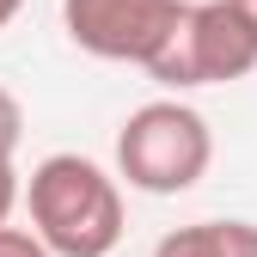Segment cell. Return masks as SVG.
Wrapping results in <instances>:
<instances>
[{
    "mask_svg": "<svg viewBox=\"0 0 257 257\" xmlns=\"http://www.w3.org/2000/svg\"><path fill=\"white\" fill-rule=\"evenodd\" d=\"M31 202V233L55 257H110L122 245V190L116 178L86 153H49L25 184Z\"/></svg>",
    "mask_w": 257,
    "mask_h": 257,
    "instance_id": "cell-1",
    "label": "cell"
},
{
    "mask_svg": "<svg viewBox=\"0 0 257 257\" xmlns=\"http://www.w3.org/2000/svg\"><path fill=\"white\" fill-rule=\"evenodd\" d=\"M208 159H214L208 116L178 104V98H153L141 110H128V122L116 128V172L141 196H184V190H196Z\"/></svg>",
    "mask_w": 257,
    "mask_h": 257,
    "instance_id": "cell-2",
    "label": "cell"
},
{
    "mask_svg": "<svg viewBox=\"0 0 257 257\" xmlns=\"http://www.w3.org/2000/svg\"><path fill=\"white\" fill-rule=\"evenodd\" d=\"M251 68H257V31L239 19V7L233 0H196L147 74L172 92H190V86H233Z\"/></svg>",
    "mask_w": 257,
    "mask_h": 257,
    "instance_id": "cell-3",
    "label": "cell"
},
{
    "mask_svg": "<svg viewBox=\"0 0 257 257\" xmlns=\"http://www.w3.org/2000/svg\"><path fill=\"white\" fill-rule=\"evenodd\" d=\"M190 0H61V31L74 49L98 61H135L153 68L159 49L178 37Z\"/></svg>",
    "mask_w": 257,
    "mask_h": 257,
    "instance_id": "cell-4",
    "label": "cell"
},
{
    "mask_svg": "<svg viewBox=\"0 0 257 257\" xmlns=\"http://www.w3.org/2000/svg\"><path fill=\"white\" fill-rule=\"evenodd\" d=\"M153 257H257V227L251 220H190L159 239Z\"/></svg>",
    "mask_w": 257,
    "mask_h": 257,
    "instance_id": "cell-5",
    "label": "cell"
},
{
    "mask_svg": "<svg viewBox=\"0 0 257 257\" xmlns=\"http://www.w3.org/2000/svg\"><path fill=\"white\" fill-rule=\"evenodd\" d=\"M0 257H55V251L25 227H0Z\"/></svg>",
    "mask_w": 257,
    "mask_h": 257,
    "instance_id": "cell-6",
    "label": "cell"
},
{
    "mask_svg": "<svg viewBox=\"0 0 257 257\" xmlns=\"http://www.w3.org/2000/svg\"><path fill=\"white\" fill-rule=\"evenodd\" d=\"M19 135H25V110H19L13 92L0 86V153H13V147H19Z\"/></svg>",
    "mask_w": 257,
    "mask_h": 257,
    "instance_id": "cell-7",
    "label": "cell"
},
{
    "mask_svg": "<svg viewBox=\"0 0 257 257\" xmlns=\"http://www.w3.org/2000/svg\"><path fill=\"white\" fill-rule=\"evenodd\" d=\"M19 208V172H13V153H0V227L13 220Z\"/></svg>",
    "mask_w": 257,
    "mask_h": 257,
    "instance_id": "cell-8",
    "label": "cell"
},
{
    "mask_svg": "<svg viewBox=\"0 0 257 257\" xmlns=\"http://www.w3.org/2000/svg\"><path fill=\"white\" fill-rule=\"evenodd\" d=\"M19 7H25V0H0V31H7V25L19 19Z\"/></svg>",
    "mask_w": 257,
    "mask_h": 257,
    "instance_id": "cell-9",
    "label": "cell"
},
{
    "mask_svg": "<svg viewBox=\"0 0 257 257\" xmlns=\"http://www.w3.org/2000/svg\"><path fill=\"white\" fill-rule=\"evenodd\" d=\"M233 7H239V19H245V25L257 31V0H233Z\"/></svg>",
    "mask_w": 257,
    "mask_h": 257,
    "instance_id": "cell-10",
    "label": "cell"
}]
</instances>
